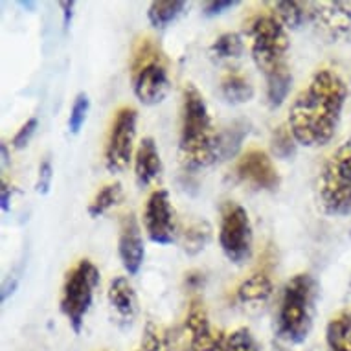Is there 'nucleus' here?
Listing matches in <instances>:
<instances>
[{"label": "nucleus", "instance_id": "nucleus-1", "mask_svg": "<svg viewBox=\"0 0 351 351\" xmlns=\"http://www.w3.org/2000/svg\"><path fill=\"white\" fill-rule=\"evenodd\" d=\"M348 83L333 69L317 70L289 109V129L298 145L324 147L339 129Z\"/></svg>", "mask_w": 351, "mask_h": 351}, {"label": "nucleus", "instance_id": "nucleus-2", "mask_svg": "<svg viewBox=\"0 0 351 351\" xmlns=\"http://www.w3.org/2000/svg\"><path fill=\"white\" fill-rule=\"evenodd\" d=\"M250 52L258 70L265 75L267 99L271 107H280L287 99L293 74L289 69L287 28L272 13L254 19L250 24Z\"/></svg>", "mask_w": 351, "mask_h": 351}, {"label": "nucleus", "instance_id": "nucleus-3", "mask_svg": "<svg viewBox=\"0 0 351 351\" xmlns=\"http://www.w3.org/2000/svg\"><path fill=\"white\" fill-rule=\"evenodd\" d=\"M180 158L188 167H206L219 158V134L213 129L204 96L193 83L182 90L180 110Z\"/></svg>", "mask_w": 351, "mask_h": 351}, {"label": "nucleus", "instance_id": "nucleus-4", "mask_svg": "<svg viewBox=\"0 0 351 351\" xmlns=\"http://www.w3.org/2000/svg\"><path fill=\"white\" fill-rule=\"evenodd\" d=\"M317 282L311 274H294L282 291L278 309V335L291 344H300L309 337L315 317Z\"/></svg>", "mask_w": 351, "mask_h": 351}, {"label": "nucleus", "instance_id": "nucleus-5", "mask_svg": "<svg viewBox=\"0 0 351 351\" xmlns=\"http://www.w3.org/2000/svg\"><path fill=\"white\" fill-rule=\"evenodd\" d=\"M317 197L328 215L342 217L351 213V136L324 162L317 179Z\"/></svg>", "mask_w": 351, "mask_h": 351}, {"label": "nucleus", "instance_id": "nucleus-6", "mask_svg": "<svg viewBox=\"0 0 351 351\" xmlns=\"http://www.w3.org/2000/svg\"><path fill=\"white\" fill-rule=\"evenodd\" d=\"M134 96L144 105H156L169 90V75L164 53L153 39H142L134 48L131 63Z\"/></svg>", "mask_w": 351, "mask_h": 351}, {"label": "nucleus", "instance_id": "nucleus-7", "mask_svg": "<svg viewBox=\"0 0 351 351\" xmlns=\"http://www.w3.org/2000/svg\"><path fill=\"white\" fill-rule=\"evenodd\" d=\"M99 283V271L90 259H81L66 272L61 289V313L69 320L74 333L80 335L85 317L94 300V291Z\"/></svg>", "mask_w": 351, "mask_h": 351}, {"label": "nucleus", "instance_id": "nucleus-8", "mask_svg": "<svg viewBox=\"0 0 351 351\" xmlns=\"http://www.w3.org/2000/svg\"><path fill=\"white\" fill-rule=\"evenodd\" d=\"M252 225L247 210L237 202H226L221 210L219 243L234 265H243L252 256Z\"/></svg>", "mask_w": 351, "mask_h": 351}, {"label": "nucleus", "instance_id": "nucleus-9", "mask_svg": "<svg viewBox=\"0 0 351 351\" xmlns=\"http://www.w3.org/2000/svg\"><path fill=\"white\" fill-rule=\"evenodd\" d=\"M138 112L133 107H123L116 112L105 144V167L112 175L123 173L133 160Z\"/></svg>", "mask_w": 351, "mask_h": 351}, {"label": "nucleus", "instance_id": "nucleus-10", "mask_svg": "<svg viewBox=\"0 0 351 351\" xmlns=\"http://www.w3.org/2000/svg\"><path fill=\"white\" fill-rule=\"evenodd\" d=\"M144 228L153 243L171 245L177 236L175 208L166 190H155L147 197L144 206Z\"/></svg>", "mask_w": 351, "mask_h": 351}, {"label": "nucleus", "instance_id": "nucleus-11", "mask_svg": "<svg viewBox=\"0 0 351 351\" xmlns=\"http://www.w3.org/2000/svg\"><path fill=\"white\" fill-rule=\"evenodd\" d=\"M237 179L256 190L274 191L280 186V173L265 151L248 149L236 164Z\"/></svg>", "mask_w": 351, "mask_h": 351}, {"label": "nucleus", "instance_id": "nucleus-12", "mask_svg": "<svg viewBox=\"0 0 351 351\" xmlns=\"http://www.w3.org/2000/svg\"><path fill=\"white\" fill-rule=\"evenodd\" d=\"M309 23L331 43L344 39L351 32V8L346 2H309Z\"/></svg>", "mask_w": 351, "mask_h": 351}, {"label": "nucleus", "instance_id": "nucleus-13", "mask_svg": "<svg viewBox=\"0 0 351 351\" xmlns=\"http://www.w3.org/2000/svg\"><path fill=\"white\" fill-rule=\"evenodd\" d=\"M118 254L121 265L129 276H136L142 269L145 258V247L142 230L133 213L123 215L120 223V236H118Z\"/></svg>", "mask_w": 351, "mask_h": 351}, {"label": "nucleus", "instance_id": "nucleus-14", "mask_svg": "<svg viewBox=\"0 0 351 351\" xmlns=\"http://www.w3.org/2000/svg\"><path fill=\"white\" fill-rule=\"evenodd\" d=\"M186 333L191 351H221L226 337L215 333L201 300H193L186 317Z\"/></svg>", "mask_w": 351, "mask_h": 351}, {"label": "nucleus", "instance_id": "nucleus-15", "mask_svg": "<svg viewBox=\"0 0 351 351\" xmlns=\"http://www.w3.org/2000/svg\"><path fill=\"white\" fill-rule=\"evenodd\" d=\"M107 300L118 320L131 324L138 313V298L131 282L123 276L114 278L107 289Z\"/></svg>", "mask_w": 351, "mask_h": 351}, {"label": "nucleus", "instance_id": "nucleus-16", "mask_svg": "<svg viewBox=\"0 0 351 351\" xmlns=\"http://www.w3.org/2000/svg\"><path fill=\"white\" fill-rule=\"evenodd\" d=\"M162 160L156 142L151 136L140 140L138 147L134 151V177L138 186L145 188L160 175Z\"/></svg>", "mask_w": 351, "mask_h": 351}, {"label": "nucleus", "instance_id": "nucleus-17", "mask_svg": "<svg viewBox=\"0 0 351 351\" xmlns=\"http://www.w3.org/2000/svg\"><path fill=\"white\" fill-rule=\"evenodd\" d=\"M274 293V283L267 272H254L237 287V300L245 305H261Z\"/></svg>", "mask_w": 351, "mask_h": 351}, {"label": "nucleus", "instance_id": "nucleus-18", "mask_svg": "<svg viewBox=\"0 0 351 351\" xmlns=\"http://www.w3.org/2000/svg\"><path fill=\"white\" fill-rule=\"evenodd\" d=\"M328 351H351V309H342L326 328Z\"/></svg>", "mask_w": 351, "mask_h": 351}, {"label": "nucleus", "instance_id": "nucleus-19", "mask_svg": "<svg viewBox=\"0 0 351 351\" xmlns=\"http://www.w3.org/2000/svg\"><path fill=\"white\" fill-rule=\"evenodd\" d=\"M221 93L228 104L241 105L254 98V86L243 72L232 69L221 80Z\"/></svg>", "mask_w": 351, "mask_h": 351}, {"label": "nucleus", "instance_id": "nucleus-20", "mask_svg": "<svg viewBox=\"0 0 351 351\" xmlns=\"http://www.w3.org/2000/svg\"><path fill=\"white\" fill-rule=\"evenodd\" d=\"M272 15L287 29H298L305 23H309L311 8L309 2H272L269 4Z\"/></svg>", "mask_w": 351, "mask_h": 351}, {"label": "nucleus", "instance_id": "nucleus-21", "mask_svg": "<svg viewBox=\"0 0 351 351\" xmlns=\"http://www.w3.org/2000/svg\"><path fill=\"white\" fill-rule=\"evenodd\" d=\"M186 2L180 0H160V2H151L147 8V19H149L151 26L155 28H166L167 24H171L175 19L179 17L180 13L184 12Z\"/></svg>", "mask_w": 351, "mask_h": 351}, {"label": "nucleus", "instance_id": "nucleus-22", "mask_svg": "<svg viewBox=\"0 0 351 351\" xmlns=\"http://www.w3.org/2000/svg\"><path fill=\"white\" fill-rule=\"evenodd\" d=\"M121 199H123V188H121L120 182L104 186L96 193L93 202L88 204V215L90 217H101L105 212H109L110 208H114Z\"/></svg>", "mask_w": 351, "mask_h": 351}, {"label": "nucleus", "instance_id": "nucleus-23", "mask_svg": "<svg viewBox=\"0 0 351 351\" xmlns=\"http://www.w3.org/2000/svg\"><path fill=\"white\" fill-rule=\"evenodd\" d=\"M210 237H212V226L206 221H195L182 234V247L188 254L201 252L210 241Z\"/></svg>", "mask_w": 351, "mask_h": 351}, {"label": "nucleus", "instance_id": "nucleus-24", "mask_svg": "<svg viewBox=\"0 0 351 351\" xmlns=\"http://www.w3.org/2000/svg\"><path fill=\"white\" fill-rule=\"evenodd\" d=\"M243 37L236 32H228V34L219 35L217 39L213 40L212 47H210V52H212L213 58L217 59H232L239 58L243 53Z\"/></svg>", "mask_w": 351, "mask_h": 351}, {"label": "nucleus", "instance_id": "nucleus-25", "mask_svg": "<svg viewBox=\"0 0 351 351\" xmlns=\"http://www.w3.org/2000/svg\"><path fill=\"white\" fill-rule=\"evenodd\" d=\"M247 133L248 127L245 123H234L228 131L219 134V158H226V156L234 155Z\"/></svg>", "mask_w": 351, "mask_h": 351}, {"label": "nucleus", "instance_id": "nucleus-26", "mask_svg": "<svg viewBox=\"0 0 351 351\" xmlns=\"http://www.w3.org/2000/svg\"><path fill=\"white\" fill-rule=\"evenodd\" d=\"M296 144H298V142L294 140L289 125H280L278 129H274V133H272L271 138V145L272 153H274L278 158H283V160L291 158V156L296 153Z\"/></svg>", "mask_w": 351, "mask_h": 351}, {"label": "nucleus", "instance_id": "nucleus-27", "mask_svg": "<svg viewBox=\"0 0 351 351\" xmlns=\"http://www.w3.org/2000/svg\"><path fill=\"white\" fill-rule=\"evenodd\" d=\"M136 351H173V348L169 337L162 329L156 328L155 324H147Z\"/></svg>", "mask_w": 351, "mask_h": 351}, {"label": "nucleus", "instance_id": "nucleus-28", "mask_svg": "<svg viewBox=\"0 0 351 351\" xmlns=\"http://www.w3.org/2000/svg\"><path fill=\"white\" fill-rule=\"evenodd\" d=\"M221 351H259V348L252 333L247 328H239L230 335H226Z\"/></svg>", "mask_w": 351, "mask_h": 351}, {"label": "nucleus", "instance_id": "nucleus-29", "mask_svg": "<svg viewBox=\"0 0 351 351\" xmlns=\"http://www.w3.org/2000/svg\"><path fill=\"white\" fill-rule=\"evenodd\" d=\"M88 109H90V99L85 93H80L75 96L74 104H72V109H70L69 116V131L72 134H77L81 131V127L85 123L86 114H88Z\"/></svg>", "mask_w": 351, "mask_h": 351}, {"label": "nucleus", "instance_id": "nucleus-30", "mask_svg": "<svg viewBox=\"0 0 351 351\" xmlns=\"http://www.w3.org/2000/svg\"><path fill=\"white\" fill-rule=\"evenodd\" d=\"M37 125H39L37 118H29V120L26 121L21 129H19V133L15 134V138H13V147L23 149L24 145H28V142L32 140V136H34Z\"/></svg>", "mask_w": 351, "mask_h": 351}, {"label": "nucleus", "instance_id": "nucleus-31", "mask_svg": "<svg viewBox=\"0 0 351 351\" xmlns=\"http://www.w3.org/2000/svg\"><path fill=\"white\" fill-rule=\"evenodd\" d=\"M52 164H50V160H45L39 166V180H37V191L39 193H48L50 184H52Z\"/></svg>", "mask_w": 351, "mask_h": 351}, {"label": "nucleus", "instance_id": "nucleus-32", "mask_svg": "<svg viewBox=\"0 0 351 351\" xmlns=\"http://www.w3.org/2000/svg\"><path fill=\"white\" fill-rule=\"evenodd\" d=\"M234 6H237L236 0H217V2H206L202 6V10H204V15L213 17V15H221V13L228 12Z\"/></svg>", "mask_w": 351, "mask_h": 351}, {"label": "nucleus", "instance_id": "nucleus-33", "mask_svg": "<svg viewBox=\"0 0 351 351\" xmlns=\"http://www.w3.org/2000/svg\"><path fill=\"white\" fill-rule=\"evenodd\" d=\"M10 195H12V188L8 186V182H2V210L4 212L10 210Z\"/></svg>", "mask_w": 351, "mask_h": 351}, {"label": "nucleus", "instance_id": "nucleus-34", "mask_svg": "<svg viewBox=\"0 0 351 351\" xmlns=\"http://www.w3.org/2000/svg\"><path fill=\"white\" fill-rule=\"evenodd\" d=\"M61 8L64 10V28H69L70 19H72V10H74V2H61Z\"/></svg>", "mask_w": 351, "mask_h": 351}, {"label": "nucleus", "instance_id": "nucleus-35", "mask_svg": "<svg viewBox=\"0 0 351 351\" xmlns=\"http://www.w3.org/2000/svg\"><path fill=\"white\" fill-rule=\"evenodd\" d=\"M182 351H191L190 348H182Z\"/></svg>", "mask_w": 351, "mask_h": 351}]
</instances>
